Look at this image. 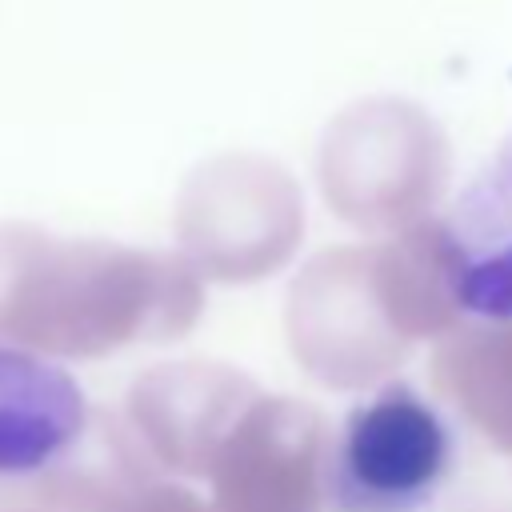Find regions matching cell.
<instances>
[{
	"label": "cell",
	"instance_id": "obj_1",
	"mask_svg": "<svg viewBox=\"0 0 512 512\" xmlns=\"http://www.w3.org/2000/svg\"><path fill=\"white\" fill-rule=\"evenodd\" d=\"M200 312L192 272L160 252L0 224V340L64 360L184 332Z\"/></svg>",
	"mask_w": 512,
	"mask_h": 512
},
{
	"label": "cell",
	"instance_id": "obj_2",
	"mask_svg": "<svg viewBox=\"0 0 512 512\" xmlns=\"http://www.w3.org/2000/svg\"><path fill=\"white\" fill-rule=\"evenodd\" d=\"M452 468V432L408 384H388L344 416L328 496L336 512H420Z\"/></svg>",
	"mask_w": 512,
	"mask_h": 512
},
{
	"label": "cell",
	"instance_id": "obj_3",
	"mask_svg": "<svg viewBox=\"0 0 512 512\" xmlns=\"http://www.w3.org/2000/svg\"><path fill=\"white\" fill-rule=\"evenodd\" d=\"M436 260L456 308L492 320L512 316V140L448 212Z\"/></svg>",
	"mask_w": 512,
	"mask_h": 512
},
{
	"label": "cell",
	"instance_id": "obj_4",
	"mask_svg": "<svg viewBox=\"0 0 512 512\" xmlns=\"http://www.w3.org/2000/svg\"><path fill=\"white\" fill-rule=\"evenodd\" d=\"M244 388L232 372L208 364H168L136 380L128 416L140 444L176 472H208L228 436L232 392Z\"/></svg>",
	"mask_w": 512,
	"mask_h": 512
},
{
	"label": "cell",
	"instance_id": "obj_5",
	"mask_svg": "<svg viewBox=\"0 0 512 512\" xmlns=\"http://www.w3.org/2000/svg\"><path fill=\"white\" fill-rule=\"evenodd\" d=\"M76 380L48 360L0 344V476L48 468L84 428Z\"/></svg>",
	"mask_w": 512,
	"mask_h": 512
},
{
	"label": "cell",
	"instance_id": "obj_6",
	"mask_svg": "<svg viewBox=\"0 0 512 512\" xmlns=\"http://www.w3.org/2000/svg\"><path fill=\"white\" fill-rule=\"evenodd\" d=\"M148 488L140 452L108 416L84 420L80 436L40 468V492L64 512H124Z\"/></svg>",
	"mask_w": 512,
	"mask_h": 512
},
{
	"label": "cell",
	"instance_id": "obj_7",
	"mask_svg": "<svg viewBox=\"0 0 512 512\" xmlns=\"http://www.w3.org/2000/svg\"><path fill=\"white\" fill-rule=\"evenodd\" d=\"M124 512H204V508L180 488H144Z\"/></svg>",
	"mask_w": 512,
	"mask_h": 512
}]
</instances>
